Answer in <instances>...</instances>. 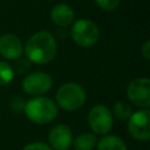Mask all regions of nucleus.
Returning <instances> with one entry per match:
<instances>
[{
	"label": "nucleus",
	"instance_id": "20",
	"mask_svg": "<svg viewBox=\"0 0 150 150\" xmlns=\"http://www.w3.org/2000/svg\"><path fill=\"white\" fill-rule=\"evenodd\" d=\"M141 54L145 60H150V41L146 40L141 47Z\"/></svg>",
	"mask_w": 150,
	"mask_h": 150
},
{
	"label": "nucleus",
	"instance_id": "13",
	"mask_svg": "<svg viewBox=\"0 0 150 150\" xmlns=\"http://www.w3.org/2000/svg\"><path fill=\"white\" fill-rule=\"evenodd\" d=\"M97 139L91 132H82L73 139L71 145L75 150H93L96 146Z\"/></svg>",
	"mask_w": 150,
	"mask_h": 150
},
{
	"label": "nucleus",
	"instance_id": "15",
	"mask_svg": "<svg viewBox=\"0 0 150 150\" xmlns=\"http://www.w3.org/2000/svg\"><path fill=\"white\" fill-rule=\"evenodd\" d=\"M13 77H14L13 67L5 61H0V86L8 84L9 82H12Z\"/></svg>",
	"mask_w": 150,
	"mask_h": 150
},
{
	"label": "nucleus",
	"instance_id": "3",
	"mask_svg": "<svg viewBox=\"0 0 150 150\" xmlns=\"http://www.w3.org/2000/svg\"><path fill=\"white\" fill-rule=\"evenodd\" d=\"M86 97L87 95L82 86L75 82H67L57 89L55 94V103L66 111H75L82 108Z\"/></svg>",
	"mask_w": 150,
	"mask_h": 150
},
{
	"label": "nucleus",
	"instance_id": "5",
	"mask_svg": "<svg viewBox=\"0 0 150 150\" xmlns=\"http://www.w3.org/2000/svg\"><path fill=\"white\" fill-rule=\"evenodd\" d=\"M127 121L128 132L132 138L142 142L150 138V111L148 108L132 112Z\"/></svg>",
	"mask_w": 150,
	"mask_h": 150
},
{
	"label": "nucleus",
	"instance_id": "11",
	"mask_svg": "<svg viewBox=\"0 0 150 150\" xmlns=\"http://www.w3.org/2000/svg\"><path fill=\"white\" fill-rule=\"evenodd\" d=\"M74 11L67 4H57L52 8L50 19L59 27H67L74 22Z\"/></svg>",
	"mask_w": 150,
	"mask_h": 150
},
{
	"label": "nucleus",
	"instance_id": "10",
	"mask_svg": "<svg viewBox=\"0 0 150 150\" xmlns=\"http://www.w3.org/2000/svg\"><path fill=\"white\" fill-rule=\"evenodd\" d=\"M23 53L21 40L14 34L0 36V55L6 60H18Z\"/></svg>",
	"mask_w": 150,
	"mask_h": 150
},
{
	"label": "nucleus",
	"instance_id": "9",
	"mask_svg": "<svg viewBox=\"0 0 150 150\" xmlns=\"http://www.w3.org/2000/svg\"><path fill=\"white\" fill-rule=\"evenodd\" d=\"M49 146L54 150H67L73 143V134L68 125L56 124L49 131Z\"/></svg>",
	"mask_w": 150,
	"mask_h": 150
},
{
	"label": "nucleus",
	"instance_id": "17",
	"mask_svg": "<svg viewBox=\"0 0 150 150\" xmlns=\"http://www.w3.org/2000/svg\"><path fill=\"white\" fill-rule=\"evenodd\" d=\"M22 150H53V149L43 142H33V143L25 145Z\"/></svg>",
	"mask_w": 150,
	"mask_h": 150
},
{
	"label": "nucleus",
	"instance_id": "2",
	"mask_svg": "<svg viewBox=\"0 0 150 150\" xmlns=\"http://www.w3.org/2000/svg\"><path fill=\"white\" fill-rule=\"evenodd\" d=\"M23 111L27 118L39 125H45L55 120L57 115V104L49 97L34 96L25 102Z\"/></svg>",
	"mask_w": 150,
	"mask_h": 150
},
{
	"label": "nucleus",
	"instance_id": "7",
	"mask_svg": "<svg viewBox=\"0 0 150 150\" xmlns=\"http://www.w3.org/2000/svg\"><path fill=\"white\" fill-rule=\"evenodd\" d=\"M114 117L111 110L104 104L94 105L88 114V124L97 135H105L112 127Z\"/></svg>",
	"mask_w": 150,
	"mask_h": 150
},
{
	"label": "nucleus",
	"instance_id": "4",
	"mask_svg": "<svg viewBox=\"0 0 150 150\" xmlns=\"http://www.w3.org/2000/svg\"><path fill=\"white\" fill-rule=\"evenodd\" d=\"M70 36L76 45L81 47H91L98 41L100 30L94 21L89 19H80L73 22Z\"/></svg>",
	"mask_w": 150,
	"mask_h": 150
},
{
	"label": "nucleus",
	"instance_id": "14",
	"mask_svg": "<svg viewBox=\"0 0 150 150\" xmlns=\"http://www.w3.org/2000/svg\"><path fill=\"white\" fill-rule=\"evenodd\" d=\"M111 114L117 120L127 121L130 117V115L132 114V109H131L130 104H128L127 102H124V101H117L112 105Z\"/></svg>",
	"mask_w": 150,
	"mask_h": 150
},
{
	"label": "nucleus",
	"instance_id": "18",
	"mask_svg": "<svg viewBox=\"0 0 150 150\" xmlns=\"http://www.w3.org/2000/svg\"><path fill=\"white\" fill-rule=\"evenodd\" d=\"M19 60V59H18ZM30 68V63L28 60H19L16 61L15 63V69L19 71V73H26L28 69Z\"/></svg>",
	"mask_w": 150,
	"mask_h": 150
},
{
	"label": "nucleus",
	"instance_id": "12",
	"mask_svg": "<svg viewBox=\"0 0 150 150\" xmlns=\"http://www.w3.org/2000/svg\"><path fill=\"white\" fill-rule=\"evenodd\" d=\"M95 148L96 150H128L124 141L116 135H103Z\"/></svg>",
	"mask_w": 150,
	"mask_h": 150
},
{
	"label": "nucleus",
	"instance_id": "1",
	"mask_svg": "<svg viewBox=\"0 0 150 150\" xmlns=\"http://www.w3.org/2000/svg\"><path fill=\"white\" fill-rule=\"evenodd\" d=\"M23 52L29 62L46 64L55 57L57 43L52 33L47 30H40L27 40Z\"/></svg>",
	"mask_w": 150,
	"mask_h": 150
},
{
	"label": "nucleus",
	"instance_id": "6",
	"mask_svg": "<svg viewBox=\"0 0 150 150\" xmlns=\"http://www.w3.org/2000/svg\"><path fill=\"white\" fill-rule=\"evenodd\" d=\"M127 96L129 101L142 109L150 107V80L141 76L134 79L127 88Z\"/></svg>",
	"mask_w": 150,
	"mask_h": 150
},
{
	"label": "nucleus",
	"instance_id": "8",
	"mask_svg": "<svg viewBox=\"0 0 150 150\" xmlns=\"http://www.w3.org/2000/svg\"><path fill=\"white\" fill-rule=\"evenodd\" d=\"M53 87L50 75L45 71H32L22 80V89L30 96H40L49 91Z\"/></svg>",
	"mask_w": 150,
	"mask_h": 150
},
{
	"label": "nucleus",
	"instance_id": "16",
	"mask_svg": "<svg viewBox=\"0 0 150 150\" xmlns=\"http://www.w3.org/2000/svg\"><path fill=\"white\" fill-rule=\"evenodd\" d=\"M95 4L103 11L111 12L117 8L120 0H95Z\"/></svg>",
	"mask_w": 150,
	"mask_h": 150
},
{
	"label": "nucleus",
	"instance_id": "19",
	"mask_svg": "<svg viewBox=\"0 0 150 150\" xmlns=\"http://www.w3.org/2000/svg\"><path fill=\"white\" fill-rule=\"evenodd\" d=\"M11 107L14 111H21L23 110V107H25V102L22 101L21 97H14L12 101H11Z\"/></svg>",
	"mask_w": 150,
	"mask_h": 150
}]
</instances>
